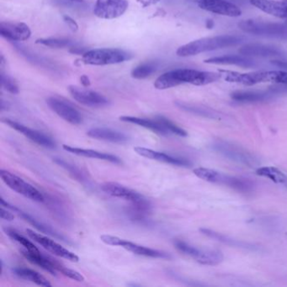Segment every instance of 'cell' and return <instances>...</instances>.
Returning a JSON list of instances; mask_svg holds the SVG:
<instances>
[{"instance_id":"obj_1","label":"cell","mask_w":287,"mask_h":287,"mask_svg":"<svg viewBox=\"0 0 287 287\" xmlns=\"http://www.w3.org/2000/svg\"><path fill=\"white\" fill-rule=\"evenodd\" d=\"M220 73L200 71L196 69H180L167 72L156 79L154 87L158 89H167L183 84L203 86L221 79Z\"/></svg>"},{"instance_id":"obj_2","label":"cell","mask_w":287,"mask_h":287,"mask_svg":"<svg viewBox=\"0 0 287 287\" xmlns=\"http://www.w3.org/2000/svg\"><path fill=\"white\" fill-rule=\"evenodd\" d=\"M244 41V36L234 35H223L199 39L181 46L176 51L179 56H195L206 51H215L218 49L226 48L230 46H238Z\"/></svg>"},{"instance_id":"obj_3","label":"cell","mask_w":287,"mask_h":287,"mask_svg":"<svg viewBox=\"0 0 287 287\" xmlns=\"http://www.w3.org/2000/svg\"><path fill=\"white\" fill-rule=\"evenodd\" d=\"M220 74L226 81L243 84L245 86H253L261 83H273V84L287 85L286 71L273 70V71H257L241 74L238 72L220 70Z\"/></svg>"},{"instance_id":"obj_4","label":"cell","mask_w":287,"mask_h":287,"mask_svg":"<svg viewBox=\"0 0 287 287\" xmlns=\"http://www.w3.org/2000/svg\"><path fill=\"white\" fill-rule=\"evenodd\" d=\"M239 27L245 33L251 34L254 36L287 41V26L284 24L269 23L249 20L241 21L239 24Z\"/></svg>"},{"instance_id":"obj_5","label":"cell","mask_w":287,"mask_h":287,"mask_svg":"<svg viewBox=\"0 0 287 287\" xmlns=\"http://www.w3.org/2000/svg\"><path fill=\"white\" fill-rule=\"evenodd\" d=\"M132 59L127 51L117 48H99L85 51L83 55V62L89 65H110L117 64Z\"/></svg>"},{"instance_id":"obj_6","label":"cell","mask_w":287,"mask_h":287,"mask_svg":"<svg viewBox=\"0 0 287 287\" xmlns=\"http://www.w3.org/2000/svg\"><path fill=\"white\" fill-rule=\"evenodd\" d=\"M193 172L198 178L203 181H208L211 183L224 185V186H228L241 192H249L253 188V185L250 181L226 176L214 169L197 168H195Z\"/></svg>"},{"instance_id":"obj_7","label":"cell","mask_w":287,"mask_h":287,"mask_svg":"<svg viewBox=\"0 0 287 287\" xmlns=\"http://www.w3.org/2000/svg\"><path fill=\"white\" fill-rule=\"evenodd\" d=\"M0 177L11 190H13L20 195H22L26 198L36 202H43L45 201V197L41 193V191H39L36 187L31 186V184L27 183L26 181L10 171L1 169Z\"/></svg>"},{"instance_id":"obj_8","label":"cell","mask_w":287,"mask_h":287,"mask_svg":"<svg viewBox=\"0 0 287 287\" xmlns=\"http://www.w3.org/2000/svg\"><path fill=\"white\" fill-rule=\"evenodd\" d=\"M100 239L103 243L111 246L122 247L123 249H127V251L132 252L133 254L141 255V256L151 257V258H159V259H170L169 254L163 251H159L157 249H150L145 246H142L139 244H134L132 242L127 241L125 239H120L118 237L111 236V235H102Z\"/></svg>"},{"instance_id":"obj_9","label":"cell","mask_w":287,"mask_h":287,"mask_svg":"<svg viewBox=\"0 0 287 287\" xmlns=\"http://www.w3.org/2000/svg\"><path fill=\"white\" fill-rule=\"evenodd\" d=\"M174 244L179 251L191 256L201 264L216 265L223 260V254L218 250H202L181 240H176Z\"/></svg>"},{"instance_id":"obj_10","label":"cell","mask_w":287,"mask_h":287,"mask_svg":"<svg viewBox=\"0 0 287 287\" xmlns=\"http://www.w3.org/2000/svg\"><path fill=\"white\" fill-rule=\"evenodd\" d=\"M128 6L127 0H97L94 13L99 18L112 20L122 16L127 11Z\"/></svg>"},{"instance_id":"obj_11","label":"cell","mask_w":287,"mask_h":287,"mask_svg":"<svg viewBox=\"0 0 287 287\" xmlns=\"http://www.w3.org/2000/svg\"><path fill=\"white\" fill-rule=\"evenodd\" d=\"M215 149L221 153L224 157L235 161L238 163H243L245 165L252 167L257 163L256 159L249 152L244 150L243 148L226 142H216L214 145Z\"/></svg>"},{"instance_id":"obj_12","label":"cell","mask_w":287,"mask_h":287,"mask_svg":"<svg viewBox=\"0 0 287 287\" xmlns=\"http://www.w3.org/2000/svg\"><path fill=\"white\" fill-rule=\"evenodd\" d=\"M26 234L34 241L38 243L40 245L46 249L47 251L51 252V254L56 256L62 257L64 259H69L72 262H79V258L78 255L74 254L73 252L69 251L64 247L58 244L54 240L48 239L47 237L42 236L41 234H36L31 229H26Z\"/></svg>"},{"instance_id":"obj_13","label":"cell","mask_w":287,"mask_h":287,"mask_svg":"<svg viewBox=\"0 0 287 287\" xmlns=\"http://www.w3.org/2000/svg\"><path fill=\"white\" fill-rule=\"evenodd\" d=\"M102 191L109 196L117 198L123 199L125 201H129L132 205L144 204L149 201L140 195L137 191L127 188L126 186L114 182H106L101 186Z\"/></svg>"},{"instance_id":"obj_14","label":"cell","mask_w":287,"mask_h":287,"mask_svg":"<svg viewBox=\"0 0 287 287\" xmlns=\"http://www.w3.org/2000/svg\"><path fill=\"white\" fill-rule=\"evenodd\" d=\"M2 122L6 123V125H8L9 127H11L14 130L20 132L21 134H23L25 137H27L38 145L42 146L44 148H50V149H53V148H56V144L55 141L51 137L46 136L42 132L29 128V127H26L21 123L14 122L12 120L3 119Z\"/></svg>"},{"instance_id":"obj_15","label":"cell","mask_w":287,"mask_h":287,"mask_svg":"<svg viewBox=\"0 0 287 287\" xmlns=\"http://www.w3.org/2000/svg\"><path fill=\"white\" fill-rule=\"evenodd\" d=\"M46 104L59 117L70 124L79 125L83 122V117L79 110L66 101L50 97L46 99Z\"/></svg>"},{"instance_id":"obj_16","label":"cell","mask_w":287,"mask_h":287,"mask_svg":"<svg viewBox=\"0 0 287 287\" xmlns=\"http://www.w3.org/2000/svg\"><path fill=\"white\" fill-rule=\"evenodd\" d=\"M69 91L76 101L85 106L100 108L109 104V100L104 95L89 89H82L77 86H69Z\"/></svg>"},{"instance_id":"obj_17","label":"cell","mask_w":287,"mask_h":287,"mask_svg":"<svg viewBox=\"0 0 287 287\" xmlns=\"http://www.w3.org/2000/svg\"><path fill=\"white\" fill-rule=\"evenodd\" d=\"M200 8L211 13L229 17H239L242 11L234 4L226 0H196Z\"/></svg>"},{"instance_id":"obj_18","label":"cell","mask_w":287,"mask_h":287,"mask_svg":"<svg viewBox=\"0 0 287 287\" xmlns=\"http://www.w3.org/2000/svg\"><path fill=\"white\" fill-rule=\"evenodd\" d=\"M0 34L10 41H21L28 40L31 37V31L26 24L1 22Z\"/></svg>"},{"instance_id":"obj_19","label":"cell","mask_w":287,"mask_h":287,"mask_svg":"<svg viewBox=\"0 0 287 287\" xmlns=\"http://www.w3.org/2000/svg\"><path fill=\"white\" fill-rule=\"evenodd\" d=\"M252 6L287 22V0H250Z\"/></svg>"},{"instance_id":"obj_20","label":"cell","mask_w":287,"mask_h":287,"mask_svg":"<svg viewBox=\"0 0 287 287\" xmlns=\"http://www.w3.org/2000/svg\"><path fill=\"white\" fill-rule=\"evenodd\" d=\"M0 202H1L2 206H6V208L10 209L11 211H13L14 212L18 214L19 216L22 217L24 220H26L27 222H29V223L32 225V226H35L37 230L41 232V233L49 234V235H51V236L55 237L56 239H61L63 241L67 242V239L65 237L63 236L61 234H59L58 232L53 230V229L51 228V226H46V225L42 223L41 221H39L38 220L34 218L33 216L29 215L28 213H26L25 211H21L20 209L17 208L16 206H12V205H11L9 202L5 201L3 197H1V199H0Z\"/></svg>"},{"instance_id":"obj_21","label":"cell","mask_w":287,"mask_h":287,"mask_svg":"<svg viewBox=\"0 0 287 287\" xmlns=\"http://www.w3.org/2000/svg\"><path fill=\"white\" fill-rule=\"evenodd\" d=\"M134 151L138 155L144 157V158H149L152 160L158 161L162 163H169L176 166H183L187 167L191 165V163L186 159L183 158H176L173 156L168 155L164 153H160L157 151L152 150L149 148H142V147H136Z\"/></svg>"},{"instance_id":"obj_22","label":"cell","mask_w":287,"mask_h":287,"mask_svg":"<svg viewBox=\"0 0 287 287\" xmlns=\"http://www.w3.org/2000/svg\"><path fill=\"white\" fill-rule=\"evenodd\" d=\"M239 53L249 58H273V56H279L281 55L280 50L269 46V45H263V44L251 43L247 44L245 46H242L239 49Z\"/></svg>"},{"instance_id":"obj_23","label":"cell","mask_w":287,"mask_h":287,"mask_svg":"<svg viewBox=\"0 0 287 287\" xmlns=\"http://www.w3.org/2000/svg\"><path fill=\"white\" fill-rule=\"evenodd\" d=\"M25 258L32 264L38 265L46 271L51 273V274H56V271H59L60 263L56 261L55 259H50L48 257L42 255L41 252H31L28 250L22 251Z\"/></svg>"},{"instance_id":"obj_24","label":"cell","mask_w":287,"mask_h":287,"mask_svg":"<svg viewBox=\"0 0 287 287\" xmlns=\"http://www.w3.org/2000/svg\"><path fill=\"white\" fill-rule=\"evenodd\" d=\"M63 148L67 152H69V153H73V154H75V155L85 157V158H95V159L108 161V162H110V163H117V164H121L122 163L121 158H118L117 156L113 155V154H109V153H101V152H99V151L92 150V149L74 148V147L66 145V144L63 145Z\"/></svg>"},{"instance_id":"obj_25","label":"cell","mask_w":287,"mask_h":287,"mask_svg":"<svg viewBox=\"0 0 287 287\" xmlns=\"http://www.w3.org/2000/svg\"><path fill=\"white\" fill-rule=\"evenodd\" d=\"M206 64L216 65H235L242 68H252L255 66V63L249 56L244 55H226L215 56L205 60Z\"/></svg>"},{"instance_id":"obj_26","label":"cell","mask_w":287,"mask_h":287,"mask_svg":"<svg viewBox=\"0 0 287 287\" xmlns=\"http://www.w3.org/2000/svg\"><path fill=\"white\" fill-rule=\"evenodd\" d=\"M87 135L94 139L104 140L114 143H124L128 141V137L124 133L105 127L92 128L88 131Z\"/></svg>"},{"instance_id":"obj_27","label":"cell","mask_w":287,"mask_h":287,"mask_svg":"<svg viewBox=\"0 0 287 287\" xmlns=\"http://www.w3.org/2000/svg\"><path fill=\"white\" fill-rule=\"evenodd\" d=\"M120 120L122 122L132 123V124L138 125L140 127H144L147 129L153 131L154 133L162 136H168L169 132L166 130L165 127L158 122V120L144 119V118H139V117H121Z\"/></svg>"},{"instance_id":"obj_28","label":"cell","mask_w":287,"mask_h":287,"mask_svg":"<svg viewBox=\"0 0 287 287\" xmlns=\"http://www.w3.org/2000/svg\"><path fill=\"white\" fill-rule=\"evenodd\" d=\"M15 274L21 279H26L29 281L33 282L35 284L41 285V286H51V284L46 279L43 275L39 274L38 272L35 271L33 269H27L19 267L14 269Z\"/></svg>"},{"instance_id":"obj_29","label":"cell","mask_w":287,"mask_h":287,"mask_svg":"<svg viewBox=\"0 0 287 287\" xmlns=\"http://www.w3.org/2000/svg\"><path fill=\"white\" fill-rule=\"evenodd\" d=\"M258 176L265 177L273 181L274 183L281 184L285 187L287 186V175L274 167H262L256 170Z\"/></svg>"},{"instance_id":"obj_30","label":"cell","mask_w":287,"mask_h":287,"mask_svg":"<svg viewBox=\"0 0 287 287\" xmlns=\"http://www.w3.org/2000/svg\"><path fill=\"white\" fill-rule=\"evenodd\" d=\"M176 104H177V106L180 107L181 109H184V110H186V111L191 112V113L207 117V118H211V119H221L219 113L214 111L212 109H208V108L187 104V103H184V102H176Z\"/></svg>"},{"instance_id":"obj_31","label":"cell","mask_w":287,"mask_h":287,"mask_svg":"<svg viewBox=\"0 0 287 287\" xmlns=\"http://www.w3.org/2000/svg\"><path fill=\"white\" fill-rule=\"evenodd\" d=\"M201 234L204 235L211 238V239H215L216 241L221 242L223 244H227V245H231L234 247H240V248H246V249H251L252 245L250 244H245L244 242L238 241V240H234L232 239L229 237L225 236L222 234H218L216 232L212 231L210 229L207 228H201L200 229Z\"/></svg>"},{"instance_id":"obj_32","label":"cell","mask_w":287,"mask_h":287,"mask_svg":"<svg viewBox=\"0 0 287 287\" xmlns=\"http://www.w3.org/2000/svg\"><path fill=\"white\" fill-rule=\"evenodd\" d=\"M234 100L239 102L263 101L268 98V94L255 91H236L231 94Z\"/></svg>"},{"instance_id":"obj_33","label":"cell","mask_w":287,"mask_h":287,"mask_svg":"<svg viewBox=\"0 0 287 287\" xmlns=\"http://www.w3.org/2000/svg\"><path fill=\"white\" fill-rule=\"evenodd\" d=\"M4 230H5L6 234H7L8 236L11 237V239H14L15 241L18 242L19 244H21L22 246L25 247L26 250L31 252L40 251V250L36 248L35 244H32L31 241H29L28 239L22 236V235H21V234L17 233V232L15 231L13 229L6 228V227H5Z\"/></svg>"},{"instance_id":"obj_34","label":"cell","mask_w":287,"mask_h":287,"mask_svg":"<svg viewBox=\"0 0 287 287\" xmlns=\"http://www.w3.org/2000/svg\"><path fill=\"white\" fill-rule=\"evenodd\" d=\"M156 72V66L152 64H145L136 67L132 71V77L136 79H144Z\"/></svg>"},{"instance_id":"obj_35","label":"cell","mask_w":287,"mask_h":287,"mask_svg":"<svg viewBox=\"0 0 287 287\" xmlns=\"http://www.w3.org/2000/svg\"><path fill=\"white\" fill-rule=\"evenodd\" d=\"M156 119L158 120V122H160L161 124L165 127L166 130L169 133L177 135V136H180V137H186L187 136V132L185 130L182 129L181 127H178L177 125L171 122L170 120H168V118L163 117H158Z\"/></svg>"},{"instance_id":"obj_36","label":"cell","mask_w":287,"mask_h":287,"mask_svg":"<svg viewBox=\"0 0 287 287\" xmlns=\"http://www.w3.org/2000/svg\"><path fill=\"white\" fill-rule=\"evenodd\" d=\"M36 43L41 44V45L48 46L51 48H64V47L70 46L72 45L71 41L69 40L58 38L39 39L36 41Z\"/></svg>"},{"instance_id":"obj_37","label":"cell","mask_w":287,"mask_h":287,"mask_svg":"<svg viewBox=\"0 0 287 287\" xmlns=\"http://www.w3.org/2000/svg\"><path fill=\"white\" fill-rule=\"evenodd\" d=\"M1 83H2V86H3L7 91L10 92L11 94H18V86H17L16 82L11 79V77L2 74V75H1Z\"/></svg>"},{"instance_id":"obj_38","label":"cell","mask_w":287,"mask_h":287,"mask_svg":"<svg viewBox=\"0 0 287 287\" xmlns=\"http://www.w3.org/2000/svg\"><path fill=\"white\" fill-rule=\"evenodd\" d=\"M59 271L61 272L62 274L65 275V276L69 277L70 279H74L76 281H84V277L79 272L76 271L74 269H69V268L64 266L63 264H60Z\"/></svg>"},{"instance_id":"obj_39","label":"cell","mask_w":287,"mask_h":287,"mask_svg":"<svg viewBox=\"0 0 287 287\" xmlns=\"http://www.w3.org/2000/svg\"><path fill=\"white\" fill-rule=\"evenodd\" d=\"M64 20L65 21V23L68 25L69 28L71 29L72 31H77L79 30V26H78V24L76 23V21H74V19H72L71 17H69L68 16H64Z\"/></svg>"},{"instance_id":"obj_40","label":"cell","mask_w":287,"mask_h":287,"mask_svg":"<svg viewBox=\"0 0 287 287\" xmlns=\"http://www.w3.org/2000/svg\"><path fill=\"white\" fill-rule=\"evenodd\" d=\"M0 216H1V218L3 219V220H6V221H13L14 219L16 218L15 215L4 208V206L1 207Z\"/></svg>"},{"instance_id":"obj_41","label":"cell","mask_w":287,"mask_h":287,"mask_svg":"<svg viewBox=\"0 0 287 287\" xmlns=\"http://www.w3.org/2000/svg\"><path fill=\"white\" fill-rule=\"evenodd\" d=\"M272 64H274V66L281 68V69H287V62L277 61V60H274V61H272Z\"/></svg>"},{"instance_id":"obj_42","label":"cell","mask_w":287,"mask_h":287,"mask_svg":"<svg viewBox=\"0 0 287 287\" xmlns=\"http://www.w3.org/2000/svg\"><path fill=\"white\" fill-rule=\"evenodd\" d=\"M80 80H81L82 84H83L84 87H88L90 85V81H89V78H88L87 76H85V75L82 76Z\"/></svg>"},{"instance_id":"obj_43","label":"cell","mask_w":287,"mask_h":287,"mask_svg":"<svg viewBox=\"0 0 287 287\" xmlns=\"http://www.w3.org/2000/svg\"><path fill=\"white\" fill-rule=\"evenodd\" d=\"M206 26H207V28H212V26H213V22L211 21H207V22H206Z\"/></svg>"},{"instance_id":"obj_44","label":"cell","mask_w":287,"mask_h":287,"mask_svg":"<svg viewBox=\"0 0 287 287\" xmlns=\"http://www.w3.org/2000/svg\"><path fill=\"white\" fill-rule=\"evenodd\" d=\"M70 1H74V2H82V0H70Z\"/></svg>"}]
</instances>
